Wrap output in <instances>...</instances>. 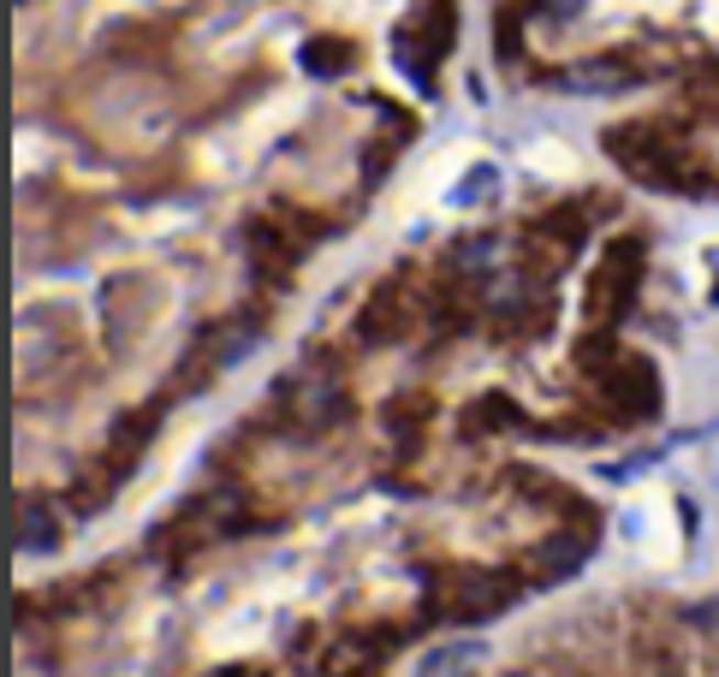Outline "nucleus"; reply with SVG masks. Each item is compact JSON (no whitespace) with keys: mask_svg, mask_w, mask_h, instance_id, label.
<instances>
[{"mask_svg":"<svg viewBox=\"0 0 719 677\" xmlns=\"http://www.w3.org/2000/svg\"><path fill=\"white\" fill-rule=\"evenodd\" d=\"M637 286H642V249L637 244H612L607 262H600V274H595L589 315L595 321H619V309L637 298Z\"/></svg>","mask_w":719,"mask_h":677,"instance_id":"1","label":"nucleus"},{"mask_svg":"<svg viewBox=\"0 0 719 677\" xmlns=\"http://www.w3.org/2000/svg\"><path fill=\"white\" fill-rule=\"evenodd\" d=\"M155 422H161V410L155 404H143V410H125L120 422H113V440H108V458H113V469H131V458H137L143 446H150V434H155Z\"/></svg>","mask_w":719,"mask_h":677,"instance_id":"2","label":"nucleus"},{"mask_svg":"<svg viewBox=\"0 0 719 677\" xmlns=\"http://www.w3.org/2000/svg\"><path fill=\"white\" fill-rule=\"evenodd\" d=\"M298 66L303 71H340V66H351V48H345V42H333V36H316V42H303Z\"/></svg>","mask_w":719,"mask_h":677,"instance_id":"3","label":"nucleus"},{"mask_svg":"<svg viewBox=\"0 0 719 677\" xmlns=\"http://www.w3.org/2000/svg\"><path fill=\"white\" fill-rule=\"evenodd\" d=\"M19 547H24V553H42V547H54V523H42V506H24Z\"/></svg>","mask_w":719,"mask_h":677,"instance_id":"4","label":"nucleus"},{"mask_svg":"<svg viewBox=\"0 0 719 677\" xmlns=\"http://www.w3.org/2000/svg\"><path fill=\"white\" fill-rule=\"evenodd\" d=\"M714 303H719V291H714Z\"/></svg>","mask_w":719,"mask_h":677,"instance_id":"5","label":"nucleus"}]
</instances>
